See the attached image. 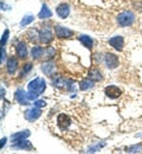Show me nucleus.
I'll list each match as a JSON object with an SVG mask.
<instances>
[{
	"label": "nucleus",
	"instance_id": "obj_1",
	"mask_svg": "<svg viewBox=\"0 0 142 154\" xmlns=\"http://www.w3.org/2000/svg\"><path fill=\"white\" fill-rule=\"evenodd\" d=\"M117 24L122 27H127V26H131L135 21V14L131 11H124L120 13L116 18Z\"/></svg>",
	"mask_w": 142,
	"mask_h": 154
},
{
	"label": "nucleus",
	"instance_id": "obj_2",
	"mask_svg": "<svg viewBox=\"0 0 142 154\" xmlns=\"http://www.w3.org/2000/svg\"><path fill=\"white\" fill-rule=\"evenodd\" d=\"M27 88H29L30 91H36V93H38L41 95L46 89V82L43 78H41V77H36L33 81H31L29 83Z\"/></svg>",
	"mask_w": 142,
	"mask_h": 154
},
{
	"label": "nucleus",
	"instance_id": "obj_3",
	"mask_svg": "<svg viewBox=\"0 0 142 154\" xmlns=\"http://www.w3.org/2000/svg\"><path fill=\"white\" fill-rule=\"evenodd\" d=\"M104 63H105L108 69H110V70L116 69L119 66V57L111 52H108L104 56Z\"/></svg>",
	"mask_w": 142,
	"mask_h": 154
},
{
	"label": "nucleus",
	"instance_id": "obj_4",
	"mask_svg": "<svg viewBox=\"0 0 142 154\" xmlns=\"http://www.w3.org/2000/svg\"><path fill=\"white\" fill-rule=\"evenodd\" d=\"M41 115V108H37V107H33V108H30V109H27V110H25L24 112V116H25V119L27 120V121H30V122H33V121H36V120H38Z\"/></svg>",
	"mask_w": 142,
	"mask_h": 154
},
{
	"label": "nucleus",
	"instance_id": "obj_5",
	"mask_svg": "<svg viewBox=\"0 0 142 154\" xmlns=\"http://www.w3.org/2000/svg\"><path fill=\"white\" fill-rule=\"evenodd\" d=\"M55 33L58 38L61 39H66V38H70L74 36V32L71 30H69L68 27L65 26H61V25H56L55 26Z\"/></svg>",
	"mask_w": 142,
	"mask_h": 154
},
{
	"label": "nucleus",
	"instance_id": "obj_6",
	"mask_svg": "<svg viewBox=\"0 0 142 154\" xmlns=\"http://www.w3.org/2000/svg\"><path fill=\"white\" fill-rule=\"evenodd\" d=\"M104 94H105V96L111 98V100H116L121 96L122 91L117 85H108L104 89Z\"/></svg>",
	"mask_w": 142,
	"mask_h": 154
},
{
	"label": "nucleus",
	"instance_id": "obj_7",
	"mask_svg": "<svg viewBox=\"0 0 142 154\" xmlns=\"http://www.w3.org/2000/svg\"><path fill=\"white\" fill-rule=\"evenodd\" d=\"M57 125L61 131H66L71 125V119L66 114H59L57 116Z\"/></svg>",
	"mask_w": 142,
	"mask_h": 154
},
{
	"label": "nucleus",
	"instance_id": "obj_8",
	"mask_svg": "<svg viewBox=\"0 0 142 154\" xmlns=\"http://www.w3.org/2000/svg\"><path fill=\"white\" fill-rule=\"evenodd\" d=\"M39 40H41L43 44H50L53 39V36H52V32L50 29L47 27H44L39 31Z\"/></svg>",
	"mask_w": 142,
	"mask_h": 154
},
{
	"label": "nucleus",
	"instance_id": "obj_9",
	"mask_svg": "<svg viewBox=\"0 0 142 154\" xmlns=\"http://www.w3.org/2000/svg\"><path fill=\"white\" fill-rule=\"evenodd\" d=\"M41 70L43 71V74H45L46 76H52L53 72L56 71V64L52 60H46L45 63L41 64Z\"/></svg>",
	"mask_w": 142,
	"mask_h": 154
},
{
	"label": "nucleus",
	"instance_id": "obj_10",
	"mask_svg": "<svg viewBox=\"0 0 142 154\" xmlns=\"http://www.w3.org/2000/svg\"><path fill=\"white\" fill-rule=\"evenodd\" d=\"M12 148H14V149H24V151H32L33 146H32L31 141L24 139V140L18 141V142H13L12 143Z\"/></svg>",
	"mask_w": 142,
	"mask_h": 154
},
{
	"label": "nucleus",
	"instance_id": "obj_11",
	"mask_svg": "<svg viewBox=\"0 0 142 154\" xmlns=\"http://www.w3.org/2000/svg\"><path fill=\"white\" fill-rule=\"evenodd\" d=\"M14 98L17 100V102L21 106H27L30 104V100L27 98V93L24 91V89H18L14 93Z\"/></svg>",
	"mask_w": 142,
	"mask_h": 154
},
{
	"label": "nucleus",
	"instance_id": "obj_12",
	"mask_svg": "<svg viewBox=\"0 0 142 154\" xmlns=\"http://www.w3.org/2000/svg\"><path fill=\"white\" fill-rule=\"evenodd\" d=\"M109 44L117 51H122L123 46H124V39L122 36H115L109 39Z\"/></svg>",
	"mask_w": 142,
	"mask_h": 154
},
{
	"label": "nucleus",
	"instance_id": "obj_13",
	"mask_svg": "<svg viewBox=\"0 0 142 154\" xmlns=\"http://www.w3.org/2000/svg\"><path fill=\"white\" fill-rule=\"evenodd\" d=\"M56 12H57V14H58L59 18L66 19L69 17V14H70V6L68 4H65V2L59 4L57 6V8H56Z\"/></svg>",
	"mask_w": 142,
	"mask_h": 154
},
{
	"label": "nucleus",
	"instance_id": "obj_14",
	"mask_svg": "<svg viewBox=\"0 0 142 154\" xmlns=\"http://www.w3.org/2000/svg\"><path fill=\"white\" fill-rule=\"evenodd\" d=\"M6 69H7V72L10 75H14V72L18 69V60L14 57L8 58L7 59V63H6Z\"/></svg>",
	"mask_w": 142,
	"mask_h": 154
},
{
	"label": "nucleus",
	"instance_id": "obj_15",
	"mask_svg": "<svg viewBox=\"0 0 142 154\" xmlns=\"http://www.w3.org/2000/svg\"><path fill=\"white\" fill-rule=\"evenodd\" d=\"M30 135H31L30 131H29V129H25V131H21V132L12 134L11 135V139H12L13 142H18V141H21V140H24V139H27Z\"/></svg>",
	"mask_w": 142,
	"mask_h": 154
},
{
	"label": "nucleus",
	"instance_id": "obj_16",
	"mask_svg": "<svg viewBox=\"0 0 142 154\" xmlns=\"http://www.w3.org/2000/svg\"><path fill=\"white\" fill-rule=\"evenodd\" d=\"M51 82H52L53 87H56L58 89L65 88V85H66V81L63 79L62 76H59V75H52L51 76Z\"/></svg>",
	"mask_w": 142,
	"mask_h": 154
},
{
	"label": "nucleus",
	"instance_id": "obj_17",
	"mask_svg": "<svg viewBox=\"0 0 142 154\" xmlns=\"http://www.w3.org/2000/svg\"><path fill=\"white\" fill-rule=\"evenodd\" d=\"M16 51H17V55L20 58H26L27 57V46L24 42H19L16 46Z\"/></svg>",
	"mask_w": 142,
	"mask_h": 154
},
{
	"label": "nucleus",
	"instance_id": "obj_18",
	"mask_svg": "<svg viewBox=\"0 0 142 154\" xmlns=\"http://www.w3.org/2000/svg\"><path fill=\"white\" fill-rule=\"evenodd\" d=\"M51 17H52V11L47 7L46 4H43L41 12L38 13V18L39 19H47V18H51Z\"/></svg>",
	"mask_w": 142,
	"mask_h": 154
},
{
	"label": "nucleus",
	"instance_id": "obj_19",
	"mask_svg": "<svg viewBox=\"0 0 142 154\" xmlns=\"http://www.w3.org/2000/svg\"><path fill=\"white\" fill-rule=\"evenodd\" d=\"M78 40L83 44V46H85L86 49H92V45H94V40L90 36H86V35H81L78 37Z\"/></svg>",
	"mask_w": 142,
	"mask_h": 154
},
{
	"label": "nucleus",
	"instance_id": "obj_20",
	"mask_svg": "<svg viewBox=\"0 0 142 154\" xmlns=\"http://www.w3.org/2000/svg\"><path fill=\"white\" fill-rule=\"evenodd\" d=\"M94 83H95V81H92V79H90V78H85V79L81 81V83H80V89H81L82 91L89 90V89L94 88V85H95Z\"/></svg>",
	"mask_w": 142,
	"mask_h": 154
},
{
	"label": "nucleus",
	"instance_id": "obj_21",
	"mask_svg": "<svg viewBox=\"0 0 142 154\" xmlns=\"http://www.w3.org/2000/svg\"><path fill=\"white\" fill-rule=\"evenodd\" d=\"M44 54H45V49H43L41 46H33L31 50V55L33 59H39L41 57H43Z\"/></svg>",
	"mask_w": 142,
	"mask_h": 154
},
{
	"label": "nucleus",
	"instance_id": "obj_22",
	"mask_svg": "<svg viewBox=\"0 0 142 154\" xmlns=\"http://www.w3.org/2000/svg\"><path fill=\"white\" fill-rule=\"evenodd\" d=\"M89 78L92 79V81H95V82H98V81L103 79V76H102V72L100 70L94 69V70H90L89 71Z\"/></svg>",
	"mask_w": 142,
	"mask_h": 154
},
{
	"label": "nucleus",
	"instance_id": "obj_23",
	"mask_svg": "<svg viewBox=\"0 0 142 154\" xmlns=\"http://www.w3.org/2000/svg\"><path fill=\"white\" fill-rule=\"evenodd\" d=\"M125 152H128V153H141L142 146L141 145H134V146H130V147L127 148Z\"/></svg>",
	"mask_w": 142,
	"mask_h": 154
},
{
	"label": "nucleus",
	"instance_id": "obj_24",
	"mask_svg": "<svg viewBox=\"0 0 142 154\" xmlns=\"http://www.w3.org/2000/svg\"><path fill=\"white\" fill-rule=\"evenodd\" d=\"M35 20V17L33 16H25V17H23V19L20 20V26H26V25H29V24H31L32 21Z\"/></svg>",
	"mask_w": 142,
	"mask_h": 154
},
{
	"label": "nucleus",
	"instance_id": "obj_25",
	"mask_svg": "<svg viewBox=\"0 0 142 154\" xmlns=\"http://www.w3.org/2000/svg\"><path fill=\"white\" fill-rule=\"evenodd\" d=\"M27 37L31 42H35L36 37H39V33L37 35V30H30V32L27 33Z\"/></svg>",
	"mask_w": 142,
	"mask_h": 154
},
{
	"label": "nucleus",
	"instance_id": "obj_26",
	"mask_svg": "<svg viewBox=\"0 0 142 154\" xmlns=\"http://www.w3.org/2000/svg\"><path fill=\"white\" fill-rule=\"evenodd\" d=\"M55 55H56V50H55L52 46H50V48H47V49L45 50V56H46V57L51 58V57H53Z\"/></svg>",
	"mask_w": 142,
	"mask_h": 154
},
{
	"label": "nucleus",
	"instance_id": "obj_27",
	"mask_svg": "<svg viewBox=\"0 0 142 154\" xmlns=\"http://www.w3.org/2000/svg\"><path fill=\"white\" fill-rule=\"evenodd\" d=\"M105 146V142H101V143H97L95 147H91V148H89V151L88 152H90V153H95V152H97L98 149H101L102 147H104Z\"/></svg>",
	"mask_w": 142,
	"mask_h": 154
},
{
	"label": "nucleus",
	"instance_id": "obj_28",
	"mask_svg": "<svg viewBox=\"0 0 142 154\" xmlns=\"http://www.w3.org/2000/svg\"><path fill=\"white\" fill-rule=\"evenodd\" d=\"M39 96V94L38 93H36V91H30L29 90V93H27V98L30 100V101H36L37 98Z\"/></svg>",
	"mask_w": 142,
	"mask_h": 154
},
{
	"label": "nucleus",
	"instance_id": "obj_29",
	"mask_svg": "<svg viewBox=\"0 0 142 154\" xmlns=\"http://www.w3.org/2000/svg\"><path fill=\"white\" fill-rule=\"evenodd\" d=\"M8 36H10V31L8 30H5V32H4L2 37H1V46H5L6 45V42L8 39Z\"/></svg>",
	"mask_w": 142,
	"mask_h": 154
},
{
	"label": "nucleus",
	"instance_id": "obj_30",
	"mask_svg": "<svg viewBox=\"0 0 142 154\" xmlns=\"http://www.w3.org/2000/svg\"><path fill=\"white\" fill-rule=\"evenodd\" d=\"M33 106L37 107V108H44L46 106V102L44 100H36L35 103H33Z\"/></svg>",
	"mask_w": 142,
	"mask_h": 154
},
{
	"label": "nucleus",
	"instance_id": "obj_31",
	"mask_svg": "<svg viewBox=\"0 0 142 154\" xmlns=\"http://www.w3.org/2000/svg\"><path fill=\"white\" fill-rule=\"evenodd\" d=\"M31 69H32V64H31V63H27V64H25V66H24V69H23V72H21V74H23V75H26Z\"/></svg>",
	"mask_w": 142,
	"mask_h": 154
},
{
	"label": "nucleus",
	"instance_id": "obj_32",
	"mask_svg": "<svg viewBox=\"0 0 142 154\" xmlns=\"http://www.w3.org/2000/svg\"><path fill=\"white\" fill-rule=\"evenodd\" d=\"M6 58V51H5V46H1V63H4Z\"/></svg>",
	"mask_w": 142,
	"mask_h": 154
},
{
	"label": "nucleus",
	"instance_id": "obj_33",
	"mask_svg": "<svg viewBox=\"0 0 142 154\" xmlns=\"http://www.w3.org/2000/svg\"><path fill=\"white\" fill-rule=\"evenodd\" d=\"M6 141H7V139H6V137H2V139H1V142H0V148H1V149H2V148H4V146L6 145Z\"/></svg>",
	"mask_w": 142,
	"mask_h": 154
},
{
	"label": "nucleus",
	"instance_id": "obj_34",
	"mask_svg": "<svg viewBox=\"0 0 142 154\" xmlns=\"http://www.w3.org/2000/svg\"><path fill=\"white\" fill-rule=\"evenodd\" d=\"M4 93H5V91H4V88H1V97H4V95H5Z\"/></svg>",
	"mask_w": 142,
	"mask_h": 154
}]
</instances>
